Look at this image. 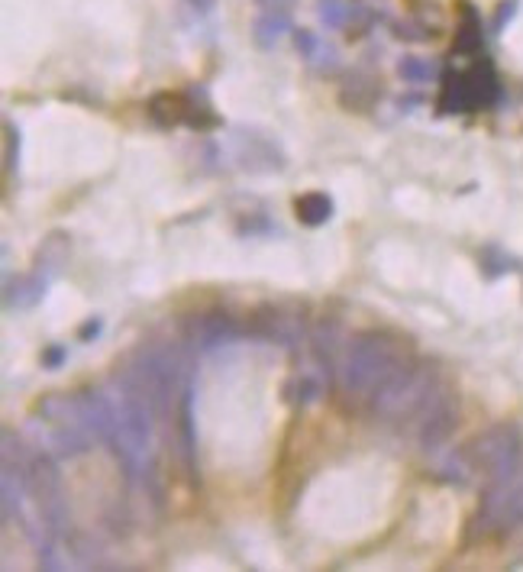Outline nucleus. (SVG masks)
Wrapping results in <instances>:
<instances>
[{
    "instance_id": "nucleus-1",
    "label": "nucleus",
    "mask_w": 523,
    "mask_h": 572,
    "mask_svg": "<svg viewBox=\"0 0 523 572\" xmlns=\"http://www.w3.org/2000/svg\"><path fill=\"white\" fill-rule=\"evenodd\" d=\"M411 359V350L401 336L382 334V330H362L346 343L343 359H339V388L353 402L369 404L384 388V382Z\"/></svg>"
},
{
    "instance_id": "nucleus-2",
    "label": "nucleus",
    "mask_w": 523,
    "mask_h": 572,
    "mask_svg": "<svg viewBox=\"0 0 523 572\" xmlns=\"http://www.w3.org/2000/svg\"><path fill=\"white\" fill-rule=\"evenodd\" d=\"M442 388V382L436 379V369L430 363H417L411 359L407 365H401L384 388L369 402V411L384 421V424L404 427L417 424V417L427 411V404L436 398V392Z\"/></svg>"
},
{
    "instance_id": "nucleus-3",
    "label": "nucleus",
    "mask_w": 523,
    "mask_h": 572,
    "mask_svg": "<svg viewBox=\"0 0 523 572\" xmlns=\"http://www.w3.org/2000/svg\"><path fill=\"white\" fill-rule=\"evenodd\" d=\"M26 479V499L33 501L39 514V524L49 530L52 537L68 534V499H65V482H62V469L49 450L39 446L30 466L23 469Z\"/></svg>"
},
{
    "instance_id": "nucleus-4",
    "label": "nucleus",
    "mask_w": 523,
    "mask_h": 572,
    "mask_svg": "<svg viewBox=\"0 0 523 572\" xmlns=\"http://www.w3.org/2000/svg\"><path fill=\"white\" fill-rule=\"evenodd\" d=\"M475 472H485L488 482L510 476L523 466V433L517 424H491L465 446Z\"/></svg>"
},
{
    "instance_id": "nucleus-5",
    "label": "nucleus",
    "mask_w": 523,
    "mask_h": 572,
    "mask_svg": "<svg viewBox=\"0 0 523 572\" xmlns=\"http://www.w3.org/2000/svg\"><path fill=\"white\" fill-rule=\"evenodd\" d=\"M475 528L481 534H510L523 528V466L488 485L475 514Z\"/></svg>"
},
{
    "instance_id": "nucleus-6",
    "label": "nucleus",
    "mask_w": 523,
    "mask_h": 572,
    "mask_svg": "<svg viewBox=\"0 0 523 572\" xmlns=\"http://www.w3.org/2000/svg\"><path fill=\"white\" fill-rule=\"evenodd\" d=\"M246 334H249V340L297 350L301 343L310 340L307 311L297 305H262L246 317Z\"/></svg>"
},
{
    "instance_id": "nucleus-7",
    "label": "nucleus",
    "mask_w": 523,
    "mask_h": 572,
    "mask_svg": "<svg viewBox=\"0 0 523 572\" xmlns=\"http://www.w3.org/2000/svg\"><path fill=\"white\" fill-rule=\"evenodd\" d=\"M498 101V78L491 65H475L469 72H450L442 78L440 91V111L442 113H462L475 107H488Z\"/></svg>"
},
{
    "instance_id": "nucleus-8",
    "label": "nucleus",
    "mask_w": 523,
    "mask_h": 572,
    "mask_svg": "<svg viewBox=\"0 0 523 572\" xmlns=\"http://www.w3.org/2000/svg\"><path fill=\"white\" fill-rule=\"evenodd\" d=\"M227 152L233 159V165L249 175H272V171H281L287 165L285 149L272 140L268 133L256 127H237L229 130L227 136Z\"/></svg>"
},
{
    "instance_id": "nucleus-9",
    "label": "nucleus",
    "mask_w": 523,
    "mask_h": 572,
    "mask_svg": "<svg viewBox=\"0 0 523 572\" xmlns=\"http://www.w3.org/2000/svg\"><path fill=\"white\" fill-rule=\"evenodd\" d=\"M185 336L194 350H220L229 343L246 340V320H239L229 307H204L185 320Z\"/></svg>"
},
{
    "instance_id": "nucleus-10",
    "label": "nucleus",
    "mask_w": 523,
    "mask_h": 572,
    "mask_svg": "<svg viewBox=\"0 0 523 572\" xmlns=\"http://www.w3.org/2000/svg\"><path fill=\"white\" fill-rule=\"evenodd\" d=\"M456 424H459V402L452 398L450 388L442 385L440 392H436L433 402L427 404V411L417 417V424H413L417 446L427 450V453H433V450H440V446L452 437Z\"/></svg>"
},
{
    "instance_id": "nucleus-11",
    "label": "nucleus",
    "mask_w": 523,
    "mask_h": 572,
    "mask_svg": "<svg viewBox=\"0 0 523 572\" xmlns=\"http://www.w3.org/2000/svg\"><path fill=\"white\" fill-rule=\"evenodd\" d=\"M49 291V278L33 268V272H23V276H4V307L10 314L16 311H30Z\"/></svg>"
},
{
    "instance_id": "nucleus-12",
    "label": "nucleus",
    "mask_w": 523,
    "mask_h": 572,
    "mask_svg": "<svg viewBox=\"0 0 523 572\" xmlns=\"http://www.w3.org/2000/svg\"><path fill=\"white\" fill-rule=\"evenodd\" d=\"M72 259V237L65 230H52L43 243L36 246V268L45 278H59Z\"/></svg>"
},
{
    "instance_id": "nucleus-13",
    "label": "nucleus",
    "mask_w": 523,
    "mask_h": 572,
    "mask_svg": "<svg viewBox=\"0 0 523 572\" xmlns=\"http://www.w3.org/2000/svg\"><path fill=\"white\" fill-rule=\"evenodd\" d=\"M146 113L155 127H162V130L181 127V123H188V91L185 94H178V91H159V94L149 97Z\"/></svg>"
},
{
    "instance_id": "nucleus-14",
    "label": "nucleus",
    "mask_w": 523,
    "mask_h": 572,
    "mask_svg": "<svg viewBox=\"0 0 523 572\" xmlns=\"http://www.w3.org/2000/svg\"><path fill=\"white\" fill-rule=\"evenodd\" d=\"M291 33V16L285 10H268V14L256 16V26H252V39H256L258 49H275L281 39Z\"/></svg>"
},
{
    "instance_id": "nucleus-15",
    "label": "nucleus",
    "mask_w": 523,
    "mask_h": 572,
    "mask_svg": "<svg viewBox=\"0 0 523 572\" xmlns=\"http://www.w3.org/2000/svg\"><path fill=\"white\" fill-rule=\"evenodd\" d=\"M324 388H326V379H324V372H317V369H304V372H297L295 379L287 382V402L291 404H297V408H304V404H310V402H317L320 394H324Z\"/></svg>"
},
{
    "instance_id": "nucleus-16",
    "label": "nucleus",
    "mask_w": 523,
    "mask_h": 572,
    "mask_svg": "<svg viewBox=\"0 0 523 572\" xmlns=\"http://www.w3.org/2000/svg\"><path fill=\"white\" fill-rule=\"evenodd\" d=\"M295 214L304 227H324L333 217V198L324 191H307L295 201Z\"/></svg>"
},
{
    "instance_id": "nucleus-17",
    "label": "nucleus",
    "mask_w": 523,
    "mask_h": 572,
    "mask_svg": "<svg viewBox=\"0 0 523 572\" xmlns=\"http://www.w3.org/2000/svg\"><path fill=\"white\" fill-rule=\"evenodd\" d=\"M217 123H220V117L214 113V104H210L207 91L204 88L188 91V127L207 130V127H217Z\"/></svg>"
},
{
    "instance_id": "nucleus-18",
    "label": "nucleus",
    "mask_w": 523,
    "mask_h": 572,
    "mask_svg": "<svg viewBox=\"0 0 523 572\" xmlns=\"http://www.w3.org/2000/svg\"><path fill=\"white\" fill-rule=\"evenodd\" d=\"M382 94V88H375V84L369 82V78H362V74H353V82L343 84V104L349 107V111H362V107L375 104V97Z\"/></svg>"
},
{
    "instance_id": "nucleus-19",
    "label": "nucleus",
    "mask_w": 523,
    "mask_h": 572,
    "mask_svg": "<svg viewBox=\"0 0 523 572\" xmlns=\"http://www.w3.org/2000/svg\"><path fill=\"white\" fill-rule=\"evenodd\" d=\"M479 45H481L479 20H475L472 10H465V23L459 26V36H456V53L472 55V53H479Z\"/></svg>"
},
{
    "instance_id": "nucleus-20",
    "label": "nucleus",
    "mask_w": 523,
    "mask_h": 572,
    "mask_svg": "<svg viewBox=\"0 0 523 572\" xmlns=\"http://www.w3.org/2000/svg\"><path fill=\"white\" fill-rule=\"evenodd\" d=\"M481 268H485L488 278H498V276H504V272H514L517 259L508 253H501L498 246H488L485 253H481Z\"/></svg>"
},
{
    "instance_id": "nucleus-21",
    "label": "nucleus",
    "mask_w": 523,
    "mask_h": 572,
    "mask_svg": "<svg viewBox=\"0 0 523 572\" xmlns=\"http://www.w3.org/2000/svg\"><path fill=\"white\" fill-rule=\"evenodd\" d=\"M398 74L411 84H423L433 78V65H430L427 59H417V55H404V59L398 62Z\"/></svg>"
},
{
    "instance_id": "nucleus-22",
    "label": "nucleus",
    "mask_w": 523,
    "mask_h": 572,
    "mask_svg": "<svg viewBox=\"0 0 523 572\" xmlns=\"http://www.w3.org/2000/svg\"><path fill=\"white\" fill-rule=\"evenodd\" d=\"M317 16L326 30H343L349 20V7L343 0H320L317 4Z\"/></svg>"
},
{
    "instance_id": "nucleus-23",
    "label": "nucleus",
    "mask_w": 523,
    "mask_h": 572,
    "mask_svg": "<svg viewBox=\"0 0 523 572\" xmlns=\"http://www.w3.org/2000/svg\"><path fill=\"white\" fill-rule=\"evenodd\" d=\"M4 165H7V175L20 169V127L14 120L4 123Z\"/></svg>"
},
{
    "instance_id": "nucleus-24",
    "label": "nucleus",
    "mask_w": 523,
    "mask_h": 572,
    "mask_svg": "<svg viewBox=\"0 0 523 572\" xmlns=\"http://www.w3.org/2000/svg\"><path fill=\"white\" fill-rule=\"evenodd\" d=\"M295 45H297V53H301V59H307V62H314V65H317L320 53H324V45H320L317 33L297 26V30H295Z\"/></svg>"
},
{
    "instance_id": "nucleus-25",
    "label": "nucleus",
    "mask_w": 523,
    "mask_h": 572,
    "mask_svg": "<svg viewBox=\"0 0 523 572\" xmlns=\"http://www.w3.org/2000/svg\"><path fill=\"white\" fill-rule=\"evenodd\" d=\"M517 10H520V0H504L501 7L494 10V20H491V30L494 33H501L504 26H508L510 20L517 16Z\"/></svg>"
},
{
    "instance_id": "nucleus-26",
    "label": "nucleus",
    "mask_w": 523,
    "mask_h": 572,
    "mask_svg": "<svg viewBox=\"0 0 523 572\" xmlns=\"http://www.w3.org/2000/svg\"><path fill=\"white\" fill-rule=\"evenodd\" d=\"M68 359V350L62 346V343H52V346H45L43 350V369H49V372H55V369H62V363Z\"/></svg>"
},
{
    "instance_id": "nucleus-27",
    "label": "nucleus",
    "mask_w": 523,
    "mask_h": 572,
    "mask_svg": "<svg viewBox=\"0 0 523 572\" xmlns=\"http://www.w3.org/2000/svg\"><path fill=\"white\" fill-rule=\"evenodd\" d=\"M101 330H103V320L101 317H88L82 327H78V340H82V343L97 340V336H101Z\"/></svg>"
},
{
    "instance_id": "nucleus-28",
    "label": "nucleus",
    "mask_w": 523,
    "mask_h": 572,
    "mask_svg": "<svg viewBox=\"0 0 523 572\" xmlns=\"http://www.w3.org/2000/svg\"><path fill=\"white\" fill-rule=\"evenodd\" d=\"M188 4H191L198 14H210V10L217 7V0H188Z\"/></svg>"
},
{
    "instance_id": "nucleus-29",
    "label": "nucleus",
    "mask_w": 523,
    "mask_h": 572,
    "mask_svg": "<svg viewBox=\"0 0 523 572\" xmlns=\"http://www.w3.org/2000/svg\"><path fill=\"white\" fill-rule=\"evenodd\" d=\"M262 4H272V0H262Z\"/></svg>"
}]
</instances>
